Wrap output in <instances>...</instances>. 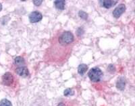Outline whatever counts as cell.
Returning <instances> with one entry per match:
<instances>
[{"label":"cell","mask_w":135,"mask_h":106,"mask_svg":"<svg viewBox=\"0 0 135 106\" xmlns=\"http://www.w3.org/2000/svg\"><path fill=\"white\" fill-rule=\"evenodd\" d=\"M99 3H101V6H103V8H106V9H109V8H111L112 7L115 6L118 3V1H111V0L107 1V0H103V1H99Z\"/></svg>","instance_id":"52a82bcc"},{"label":"cell","mask_w":135,"mask_h":106,"mask_svg":"<svg viewBox=\"0 0 135 106\" xmlns=\"http://www.w3.org/2000/svg\"><path fill=\"white\" fill-rule=\"evenodd\" d=\"M78 15H79V16H80L82 19H83V20H86L88 18L87 14H86V12H83V11H80L79 13H78Z\"/></svg>","instance_id":"5bb4252c"},{"label":"cell","mask_w":135,"mask_h":106,"mask_svg":"<svg viewBox=\"0 0 135 106\" xmlns=\"http://www.w3.org/2000/svg\"><path fill=\"white\" fill-rule=\"evenodd\" d=\"M16 74L18 75L19 76L22 77H26L29 75V71H28V68L26 67H22V66L16 68Z\"/></svg>","instance_id":"8992f818"},{"label":"cell","mask_w":135,"mask_h":106,"mask_svg":"<svg viewBox=\"0 0 135 106\" xmlns=\"http://www.w3.org/2000/svg\"><path fill=\"white\" fill-rule=\"evenodd\" d=\"M2 3H0V12L2 11Z\"/></svg>","instance_id":"e0dca14e"},{"label":"cell","mask_w":135,"mask_h":106,"mask_svg":"<svg viewBox=\"0 0 135 106\" xmlns=\"http://www.w3.org/2000/svg\"><path fill=\"white\" fill-rule=\"evenodd\" d=\"M65 4H66L65 1H62V0H57V1L54 2V5H55V8L57 9H60V10L64 9Z\"/></svg>","instance_id":"9c48e42d"},{"label":"cell","mask_w":135,"mask_h":106,"mask_svg":"<svg viewBox=\"0 0 135 106\" xmlns=\"http://www.w3.org/2000/svg\"><path fill=\"white\" fill-rule=\"evenodd\" d=\"M126 11V6L124 3H121L118 6V7L115 8L114 11H113V15L115 17V18H118L121 16L122 14L124 12Z\"/></svg>","instance_id":"5b68a950"},{"label":"cell","mask_w":135,"mask_h":106,"mask_svg":"<svg viewBox=\"0 0 135 106\" xmlns=\"http://www.w3.org/2000/svg\"><path fill=\"white\" fill-rule=\"evenodd\" d=\"M2 82L4 85L6 86H10L13 84L14 83V77L12 75V73H6L2 77Z\"/></svg>","instance_id":"3957f363"},{"label":"cell","mask_w":135,"mask_h":106,"mask_svg":"<svg viewBox=\"0 0 135 106\" xmlns=\"http://www.w3.org/2000/svg\"><path fill=\"white\" fill-rule=\"evenodd\" d=\"M74 93V91H73L72 89H66L64 91V95L65 96H73Z\"/></svg>","instance_id":"4fadbf2b"},{"label":"cell","mask_w":135,"mask_h":106,"mask_svg":"<svg viewBox=\"0 0 135 106\" xmlns=\"http://www.w3.org/2000/svg\"><path fill=\"white\" fill-rule=\"evenodd\" d=\"M125 87H126V80H125L124 77H120L118 79V80L117 81V89L119 90H121V91H123L125 89Z\"/></svg>","instance_id":"ba28073f"},{"label":"cell","mask_w":135,"mask_h":106,"mask_svg":"<svg viewBox=\"0 0 135 106\" xmlns=\"http://www.w3.org/2000/svg\"><path fill=\"white\" fill-rule=\"evenodd\" d=\"M0 106H12V104L7 99H3L0 101Z\"/></svg>","instance_id":"7c38bea8"},{"label":"cell","mask_w":135,"mask_h":106,"mask_svg":"<svg viewBox=\"0 0 135 106\" xmlns=\"http://www.w3.org/2000/svg\"><path fill=\"white\" fill-rule=\"evenodd\" d=\"M74 35L70 31L63 32L58 38V42L61 45L67 46L74 42Z\"/></svg>","instance_id":"6da1fadb"},{"label":"cell","mask_w":135,"mask_h":106,"mask_svg":"<svg viewBox=\"0 0 135 106\" xmlns=\"http://www.w3.org/2000/svg\"><path fill=\"white\" fill-rule=\"evenodd\" d=\"M25 62V59H24L22 57H21V56H17V57L15 58V59H14V63H15L16 65H24Z\"/></svg>","instance_id":"8fae6325"},{"label":"cell","mask_w":135,"mask_h":106,"mask_svg":"<svg viewBox=\"0 0 135 106\" xmlns=\"http://www.w3.org/2000/svg\"><path fill=\"white\" fill-rule=\"evenodd\" d=\"M57 106H66V105H65L64 103H60L58 105H57Z\"/></svg>","instance_id":"2e32d148"},{"label":"cell","mask_w":135,"mask_h":106,"mask_svg":"<svg viewBox=\"0 0 135 106\" xmlns=\"http://www.w3.org/2000/svg\"><path fill=\"white\" fill-rule=\"evenodd\" d=\"M43 18V15L41 12L35 11L30 14L29 20L31 23H37L40 22Z\"/></svg>","instance_id":"277c9868"},{"label":"cell","mask_w":135,"mask_h":106,"mask_svg":"<svg viewBox=\"0 0 135 106\" xmlns=\"http://www.w3.org/2000/svg\"><path fill=\"white\" fill-rule=\"evenodd\" d=\"M88 69V66L85 64H80L78 67V73L81 75H83L86 73Z\"/></svg>","instance_id":"30bf717a"},{"label":"cell","mask_w":135,"mask_h":106,"mask_svg":"<svg viewBox=\"0 0 135 106\" xmlns=\"http://www.w3.org/2000/svg\"><path fill=\"white\" fill-rule=\"evenodd\" d=\"M89 79L94 82H98L102 78L103 76V72L98 67H94L89 71L88 73Z\"/></svg>","instance_id":"7a4b0ae2"},{"label":"cell","mask_w":135,"mask_h":106,"mask_svg":"<svg viewBox=\"0 0 135 106\" xmlns=\"http://www.w3.org/2000/svg\"><path fill=\"white\" fill-rule=\"evenodd\" d=\"M32 2H33V3L36 6H39L43 3V1H33Z\"/></svg>","instance_id":"9a60e30c"}]
</instances>
